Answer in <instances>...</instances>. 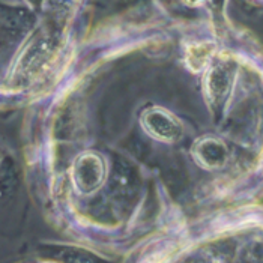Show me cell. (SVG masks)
<instances>
[{"instance_id":"6da1fadb","label":"cell","mask_w":263,"mask_h":263,"mask_svg":"<svg viewBox=\"0 0 263 263\" xmlns=\"http://www.w3.org/2000/svg\"><path fill=\"white\" fill-rule=\"evenodd\" d=\"M47 0H0V98L32 90L54 53L56 40L41 26Z\"/></svg>"}]
</instances>
